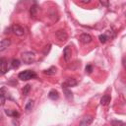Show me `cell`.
<instances>
[{
	"mask_svg": "<svg viewBox=\"0 0 126 126\" xmlns=\"http://www.w3.org/2000/svg\"><path fill=\"white\" fill-rule=\"evenodd\" d=\"M22 60L25 64H31L35 60V54L32 51H27L22 54Z\"/></svg>",
	"mask_w": 126,
	"mask_h": 126,
	"instance_id": "cell-1",
	"label": "cell"
},
{
	"mask_svg": "<svg viewBox=\"0 0 126 126\" xmlns=\"http://www.w3.org/2000/svg\"><path fill=\"white\" fill-rule=\"evenodd\" d=\"M18 77H19V79H21L22 81H28V80H30V79L35 78V77H36V74H35L33 71L26 70V71L21 72Z\"/></svg>",
	"mask_w": 126,
	"mask_h": 126,
	"instance_id": "cell-2",
	"label": "cell"
},
{
	"mask_svg": "<svg viewBox=\"0 0 126 126\" xmlns=\"http://www.w3.org/2000/svg\"><path fill=\"white\" fill-rule=\"evenodd\" d=\"M12 32L16 34V35H18V36H22V35H24V33H25V30H24V28L23 27H21L20 25H13V27H12Z\"/></svg>",
	"mask_w": 126,
	"mask_h": 126,
	"instance_id": "cell-3",
	"label": "cell"
},
{
	"mask_svg": "<svg viewBox=\"0 0 126 126\" xmlns=\"http://www.w3.org/2000/svg\"><path fill=\"white\" fill-rule=\"evenodd\" d=\"M8 71V61L6 58H0V74H5Z\"/></svg>",
	"mask_w": 126,
	"mask_h": 126,
	"instance_id": "cell-4",
	"label": "cell"
},
{
	"mask_svg": "<svg viewBox=\"0 0 126 126\" xmlns=\"http://www.w3.org/2000/svg\"><path fill=\"white\" fill-rule=\"evenodd\" d=\"M77 85V81L73 78L71 79H67L63 84H62V89H68V88H72L75 87Z\"/></svg>",
	"mask_w": 126,
	"mask_h": 126,
	"instance_id": "cell-5",
	"label": "cell"
},
{
	"mask_svg": "<svg viewBox=\"0 0 126 126\" xmlns=\"http://www.w3.org/2000/svg\"><path fill=\"white\" fill-rule=\"evenodd\" d=\"M55 35H56V37H57L60 41H66L67 38H68V35H67L66 32H64V31H62V30L57 31L56 33H55Z\"/></svg>",
	"mask_w": 126,
	"mask_h": 126,
	"instance_id": "cell-6",
	"label": "cell"
},
{
	"mask_svg": "<svg viewBox=\"0 0 126 126\" xmlns=\"http://www.w3.org/2000/svg\"><path fill=\"white\" fill-rule=\"evenodd\" d=\"M79 39H80V41H81L82 43H84V44H88V43L92 42V40H93L92 36H91L90 34H88V33H83V34H81Z\"/></svg>",
	"mask_w": 126,
	"mask_h": 126,
	"instance_id": "cell-7",
	"label": "cell"
},
{
	"mask_svg": "<svg viewBox=\"0 0 126 126\" xmlns=\"http://www.w3.org/2000/svg\"><path fill=\"white\" fill-rule=\"evenodd\" d=\"M92 122H93V116L87 115V116H85V117L81 120L80 126H90V125L92 124Z\"/></svg>",
	"mask_w": 126,
	"mask_h": 126,
	"instance_id": "cell-8",
	"label": "cell"
},
{
	"mask_svg": "<svg viewBox=\"0 0 126 126\" xmlns=\"http://www.w3.org/2000/svg\"><path fill=\"white\" fill-rule=\"evenodd\" d=\"M71 56H72V50H71V47L70 46H66L63 50V57L65 59V61H69L71 59Z\"/></svg>",
	"mask_w": 126,
	"mask_h": 126,
	"instance_id": "cell-9",
	"label": "cell"
},
{
	"mask_svg": "<svg viewBox=\"0 0 126 126\" xmlns=\"http://www.w3.org/2000/svg\"><path fill=\"white\" fill-rule=\"evenodd\" d=\"M11 44V40L9 38H5L2 39L0 41V51H4L5 49H7Z\"/></svg>",
	"mask_w": 126,
	"mask_h": 126,
	"instance_id": "cell-10",
	"label": "cell"
},
{
	"mask_svg": "<svg viewBox=\"0 0 126 126\" xmlns=\"http://www.w3.org/2000/svg\"><path fill=\"white\" fill-rule=\"evenodd\" d=\"M6 100V94H5V89L2 88L0 89V106H2L5 103Z\"/></svg>",
	"mask_w": 126,
	"mask_h": 126,
	"instance_id": "cell-11",
	"label": "cell"
},
{
	"mask_svg": "<svg viewBox=\"0 0 126 126\" xmlns=\"http://www.w3.org/2000/svg\"><path fill=\"white\" fill-rule=\"evenodd\" d=\"M48 96H49L50 99L55 100V99H57V98L59 97V94H58L57 91H55V90H51V91L49 92V94H48Z\"/></svg>",
	"mask_w": 126,
	"mask_h": 126,
	"instance_id": "cell-12",
	"label": "cell"
},
{
	"mask_svg": "<svg viewBox=\"0 0 126 126\" xmlns=\"http://www.w3.org/2000/svg\"><path fill=\"white\" fill-rule=\"evenodd\" d=\"M109 102H110V95L109 94H104L100 99V103L102 105H107Z\"/></svg>",
	"mask_w": 126,
	"mask_h": 126,
	"instance_id": "cell-13",
	"label": "cell"
},
{
	"mask_svg": "<svg viewBox=\"0 0 126 126\" xmlns=\"http://www.w3.org/2000/svg\"><path fill=\"white\" fill-rule=\"evenodd\" d=\"M20 65H21L20 60H18V59H13V60H12L11 67H12L13 69H18V68L20 67Z\"/></svg>",
	"mask_w": 126,
	"mask_h": 126,
	"instance_id": "cell-14",
	"label": "cell"
},
{
	"mask_svg": "<svg viewBox=\"0 0 126 126\" xmlns=\"http://www.w3.org/2000/svg\"><path fill=\"white\" fill-rule=\"evenodd\" d=\"M55 73H56V67H54V66H51L49 69L44 71V74H46V75H54Z\"/></svg>",
	"mask_w": 126,
	"mask_h": 126,
	"instance_id": "cell-15",
	"label": "cell"
},
{
	"mask_svg": "<svg viewBox=\"0 0 126 126\" xmlns=\"http://www.w3.org/2000/svg\"><path fill=\"white\" fill-rule=\"evenodd\" d=\"M5 112H6V114H7V115H9V116H14V117H16V116H18V115H19V113H18L16 110L6 109V110H5Z\"/></svg>",
	"mask_w": 126,
	"mask_h": 126,
	"instance_id": "cell-16",
	"label": "cell"
},
{
	"mask_svg": "<svg viewBox=\"0 0 126 126\" xmlns=\"http://www.w3.org/2000/svg\"><path fill=\"white\" fill-rule=\"evenodd\" d=\"M63 93L65 94L66 97H68V98H72V97H73V94H72V92H71L70 90H68V89H63Z\"/></svg>",
	"mask_w": 126,
	"mask_h": 126,
	"instance_id": "cell-17",
	"label": "cell"
},
{
	"mask_svg": "<svg viewBox=\"0 0 126 126\" xmlns=\"http://www.w3.org/2000/svg\"><path fill=\"white\" fill-rule=\"evenodd\" d=\"M32 105H33V101H32V100H29V101H28V103H27V104H26V106H25V109H26L27 111H29V110H31V109H32Z\"/></svg>",
	"mask_w": 126,
	"mask_h": 126,
	"instance_id": "cell-18",
	"label": "cell"
},
{
	"mask_svg": "<svg viewBox=\"0 0 126 126\" xmlns=\"http://www.w3.org/2000/svg\"><path fill=\"white\" fill-rule=\"evenodd\" d=\"M30 90H31V86H30V85H26V86L24 87V89H23V94H24V95H27V94H29Z\"/></svg>",
	"mask_w": 126,
	"mask_h": 126,
	"instance_id": "cell-19",
	"label": "cell"
},
{
	"mask_svg": "<svg viewBox=\"0 0 126 126\" xmlns=\"http://www.w3.org/2000/svg\"><path fill=\"white\" fill-rule=\"evenodd\" d=\"M111 124H112L113 126H124V125H125V124H124V122H122V121H117V120L112 121V122H111Z\"/></svg>",
	"mask_w": 126,
	"mask_h": 126,
	"instance_id": "cell-20",
	"label": "cell"
},
{
	"mask_svg": "<svg viewBox=\"0 0 126 126\" xmlns=\"http://www.w3.org/2000/svg\"><path fill=\"white\" fill-rule=\"evenodd\" d=\"M98 38H99V41H100L101 43H105L106 40H107V36H106L105 34H100Z\"/></svg>",
	"mask_w": 126,
	"mask_h": 126,
	"instance_id": "cell-21",
	"label": "cell"
},
{
	"mask_svg": "<svg viewBox=\"0 0 126 126\" xmlns=\"http://www.w3.org/2000/svg\"><path fill=\"white\" fill-rule=\"evenodd\" d=\"M35 12H36V6L34 5V6H32V9H31V15H32V17H34Z\"/></svg>",
	"mask_w": 126,
	"mask_h": 126,
	"instance_id": "cell-22",
	"label": "cell"
},
{
	"mask_svg": "<svg viewBox=\"0 0 126 126\" xmlns=\"http://www.w3.org/2000/svg\"><path fill=\"white\" fill-rule=\"evenodd\" d=\"M86 72H88L89 74L93 72V66L92 65H87L86 66Z\"/></svg>",
	"mask_w": 126,
	"mask_h": 126,
	"instance_id": "cell-23",
	"label": "cell"
},
{
	"mask_svg": "<svg viewBox=\"0 0 126 126\" xmlns=\"http://www.w3.org/2000/svg\"><path fill=\"white\" fill-rule=\"evenodd\" d=\"M100 4H101V5H104V6H106V7H108V5H109V3H108L107 1H103V0H100Z\"/></svg>",
	"mask_w": 126,
	"mask_h": 126,
	"instance_id": "cell-24",
	"label": "cell"
},
{
	"mask_svg": "<svg viewBox=\"0 0 126 126\" xmlns=\"http://www.w3.org/2000/svg\"><path fill=\"white\" fill-rule=\"evenodd\" d=\"M81 2H83V3H90V0H82Z\"/></svg>",
	"mask_w": 126,
	"mask_h": 126,
	"instance_id": "cell-25",
	"label": "cell"
}]
</instances>
